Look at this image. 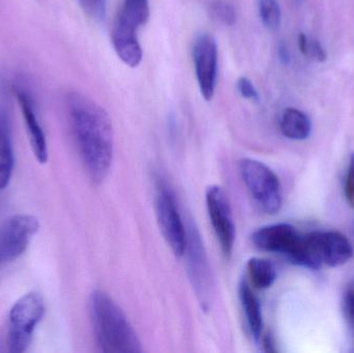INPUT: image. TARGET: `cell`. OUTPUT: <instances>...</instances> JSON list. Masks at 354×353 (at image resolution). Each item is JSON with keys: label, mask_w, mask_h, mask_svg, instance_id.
<instances>
[{"label": "cell", "mask_w": 354, "mask_h": 353, "mask_svg": "<svg viewBox=\"0 0 354 353\" xmlns=\"http://www.w3.org/2000/svg\"><path fill=\"white\" fill-rule=\"evenodd\" d=\"M82 10L95 20H102L105 17L106 0H76Z\"/></svg>", "instance_id": "obj_21"}, {"label": "cell", "mask_w": 354, "mask_h": 353, "mask_svg": "<svg viewBox=\"0 0 354 353\" xmlns=\"http://www.w3.org/2000/svg\"><path fill=\"white\" fill-rule=\"evenodd\" d=\"M259 15L266 28L276 30L281 24V8L277 0H259Z\"/></svg>", "instance_id": "obj_19"}, {"label": "cell", "mask_w": 354, "mask_h": 353, "mask_svg": "<svg viewBox=\"0 0 354 353\" xmlns=\"http://www.w3.org/2000/svg\"><path fill=\"white\" fill-rule=\"evenodd\" d=\"M45 313V303L37 292H28L16 300L8 312L6 342L8 352H27Z\"/></svg>", "instance_id": "obj_3"}, {"label": "cell", "mask_w": 354, "mask_h": 353, "mask_svg": "<svg viewBox=\"0 0 354 353\" xmlns=\"http://www.w3.org/2000/svg\"><path fill=\"white\" fill-rule=\"evenodd\" d=\"M89 316L97 347L108 353L142 352L136 332L118 305L106 292L95 290L89 298Z\"/></svg>", "instance_id": "obj_2"}, {"label": "cell", "mask_w": 354, "mask_h": 353, "mask_svg": "<svg viewBox=\"0 0 354 353\" xmlns=\"http://www.w3.org/2000/svg\"><path fill=\"white\" fill-rule=\"evenodd\" d=\"M278 53L279 57H280V60L283 64H287L290 61V55H289L288 49H287V47L284 44H281V45L279 46Z\"/></svg>", "instance_id": "obj_26"}, {"label": "cell", "mask_w": 354, "mask_h": 353, "mask_svg": "<svg viewBox=\"0 0 354 353\" xmlns=\"http://www.w3.org/2000/svg\"><path fill=\"white\" fill-rule=\"evenodd\" d=\"M301 234L291 224L280 223L256 230L252 236L253 244L266 252L279 253L290 258L301 242Z\"/></svg>", "instance_id": "obj_10"}, {"label": "cell", "mask_w": 354, "mask_h": 353, "mask_svg": "<svg viewBox=\"0 0 354 353\" xmlns=\"http://www.w3.org/2000/svg\"><path fill=\"white\" fill-rule=\"evenodd\" d=\"M247 269L252 285L257 289H268L274 284L277 278L274 265L266 259H250L248 261Z\"/></svg>", "instance_id": "obj_18"}, {"label": "cell", "mask_w": 354, "mask_h": 353, "mask_svg": "<svg viewBox=\"0 0 354 353\" xmlns=\"http://www.w3.org/2000/svg\"><path fill=\"white\" fill-rule=\"evenodd\" d=\"M14 168L15 153L10 122L6 112L0 111V191L8 188Z\"/></svg>", "instance_id": "obj_13"}, {"label": "cell", "mask_w": 354, "mask_h": 353, "mask_svg": "<svg viewBox=\"0 0 354 353\" xmlns=\"http://www.w3.org/2000/svg\"><path fill=\"white\" fill-rule=\"evenodd\" d=\"M308 43H309V39H308L307 35L301 33L299 37V50L305 56L306 52H307Z\"/></svg>", "instance_id": "obj_27"}, {"label": "cell", "mask_w": 354, "mask_h": 353, "mask_svg": "<svg viewBox=\"0 0 354 353\" xmlns=\"http://www.w3.org/2000/svg\"><path fill=\"white\" fill-rule=\"evenodd\" d=\"M239 300L245 313V323L249 327L250 333L254 339H260L263 329V319H262L261 306L257 296L251 289V286L245 281L239 285Z\"/></svg>", "instance_id": "obj_15"}, {"label": "cell", "mask_w": 354, "mask_h": 353, "mask_svg": "<svg viewBox=\"0 0 354 353\" xmlns=\"http://www.w3.org/2000/svg\"><path fill=\"white\" fill-rule=\"evenodd\" d=\"M343 308L347 323L354 337V286H349L343 298Z\"/></svg>", "instance_id": "obj_23"}, {"label": "cell", "mask_w": 354, "mask_h": 353, "mask_svg": "<svg viewBox=\"0 0 354 353\" xmlns=\"http://www.w3.org/2000/svg\"><path fill=\"white\" fill-rule=\"evenodd\" d=\"M149 0H124L113 27L127 32L137 33L149 18Z\"/></svg>", "instance_id": "obj_14"}, {"label": "cell", "mask_w": 354, "mask_h": 353, "mask_svg": "<svg viewBox=\"0 0 354 353\" xmlns=\"http://www.w3.org/2000/svg\"><path fill=\"white\" fill-rule=\"evenodd\" d=\"M281 132L292 140H305L311 134V120L307 114L295 108H287L280 122Z\"/></svg>", "instance_id": "obj_17"}, {"label": "cell", "mask_w": 354, "mask_h": 353, "mask_svg": "<svg viewBox=\"0 0 354 353\" xmlns=\"http://www.w3.org/2000/svg\"><path fill=\"white\" fill-rule=\"evenodd\" d=\"M39 229L37 218L26 213L10 216L0 224V267L22 256Z\"/></svg>", "instance_id": "obj_5"}, {"label": "cell", "mask_w": 354, "mask_h": 353, "mask_svg": "<svg viewBox=\"0 0 354 353\" xmlns=\"http://www.w3.org/2000/svg\"><path fill=\"white\" fill-rule=\"evenodd\" d=\"M236 86L239 95L245 99H251V101L259 99V93H258L257 89L247 77H241L237 81Z\"/></svg>", "instance_id": "obj_24"}, {"label": "cell", "mask_w": 354, "mask_h": 353, "mask_svg": "<svg viewBox=\"0 0 354 353\" xmlns=\"http://www.w3.org/2000/svg\"><path fill=\"white\" fill-rule=\"evenodd\" d=\"M17 99L20 106L21 113L26 128L27 136L33 155L39 164H46L48 161V144L43 126L35 111V102L26 89L21 86L15 87Z\"/></svg>", "instance_id": "obj_11"}, {"label": "cell", "mask_w": 354, "mask_h": 353, "mask_svg": "<svg viewBox=\"0 0 354 353\" xmlns=\"http://www.w3.org/2000/svg\"><path fill=\"white\" fill-rule=\"evenodd\" d=\"M306 236L322 265L341 267L353 257V244L341 232L315 231Z\"/></svg>", "instance_id": "obj_9"}, {"label": "cell", "mask_w": 354, "mask_h": 353, "mask_svg": "<svg viewBox=\"0 0 354 353\" xmlns=\"http://www.w3.org/2000/svg\"><path fill=\"white\" fill-rule=\"evenodd\" d=\"M206 207L214 233L225 257L231 256L235 242L232 211L226 193L221 187L212 186L206 192Z\"/></svg>", "instance_id": "obj_7"}, {"label": "cell", "mask_w": 354, "mask_h": 353, "mask_svg": "<svg viewBox=\"0 0 354 353\" xmlns=\"http://www.w3.org/2000/svg\"><path fill=\"white\" fill-rule=\"evenodd\" d=\"M189 251V273L192 276L193 285L199 296L201 303L206 305L208 296H209V271H208L207 263L205 260L203 248L197 233L192 231L191 236L187 238V249Z\"/></svg>", "instance_id": "obj_12"}, {"label": "cell", "mask_w": 354, "mask_h": 353, "mask_svg": "<svg viewBox=\"0 0 354 353\" xmlns=\"http://www.w3.org/2000/svg\"><path fill=\"white\" fill-rule=\"evenodd\" d=\"M111 39L114 50L122 62L131 68H136L140 64L143 54L137 33L112 28Z\"/></svg>", "instance_id": "obj_16"}, {"label": "cell", "mask_w": 354, "mask_h": 353, "mask_svg": "<svg viewBox=\"0 0 354 353\" xmlns=\"http://www.w3.org/2000/svg\"><path fill=\"white\" fill-rule=\"evenodd\" d=\"M344 195L346 202L354 207V153L349 160L348 168H347L346 178L344 182Z\"/></svg>", "instance_id": "obj_22"}, {"label": "cell", "mask_w": 354, "mask_h": 353, "mask_svg": "<svg viewBox=\"0 0 354 353\" xmlns=\"http://www.w3.org/2000/svg\"><path fill=\"white\" fill-rule=\"evenodd\" d=\"M263 346L266 348V352H274L276 350H274V343L272 341V336L266 335L263 339Z\"/></svg>", "instance_id": "obj_28"}, {"label": "cell", "mask_w": 354, "mask_h": 353, "mask_svg": "<svg viewBox=\"0 0 354 353\" xmlns=\"http://www.w3.org/2000/svg\"><path fill=\"white\" fill-rule=\"evenodd\" d=\"M243 182L258 207L268 215L278 213L282 207L280 180L274 172L261 162L243 159L241 162Z\"/></svg>", "instance_id": "obj_4"}, {"label": "cell", "mask_w": 354, "mask_h": 353, "mask_svg": "<svg viewBox=\"0 0 354 353\" xmlns=\"http://www.w3.org/2000/svg\"><path fill=\"white\" fill-rule=\"evenodd\" d=\"M193 58L200 93L205 101H210L216 89L218 73V47L212 35L203 33L196 39Z\"/></svg>", "instance_id": "obj_8"}, {"label": "cell", "mask_w": 354, "mask_h": 353, "mask_svg": "<svg viewBox=\"0 0 354 353\" xmlns=\"http://www.w3.org/2000/svg\"><path fill=\"white\" fill-rule=\"evenodd\" d=\"M157 217L162 233L176 256H183L187 249V236L179 215L176 197L165 182H159L157 193Z\"/></svg>", "instance_id": "obj_6"}, {"label": "cell", "mask_w": 354, "mask_h": 353, "mask_svg": "<svg viewBox=\"0 0 354 353\" xmlns=\"http://www.w3.org/2000/svg\"><path fill=\"white\" fill-rule=\"evenodd\" d=\"M306 56L313 58V59L317 60L319 62L326 61V58H328L326 50L324 49L322 44L316 41V39H314V41L313 39H309Z\"/></svg>", "instance_id": "obj_25"}, {"label": "cell", "mask_w": 354, "mask_h": 353, "mask_svg": "<svg viewBox=\"0 0 354 353\" xmlns=\"http://www.w3.org/2000/svg\"><path fill=\"white\" fill-rule=\"evenodd\" d=\"M71 132L89 178L101 182L113 160V128L109 114L99 104L79 93L66 95Z\"/></svg>", "instance_id": "obj_1"}, {"label": "cell", "mask_w": 354, "mask_h": 353, "mask_svg": "<svg viewBox=\"0 0 354 353\" xmlns=\"http://www.w3.org/2000/svg\"><path fill=\"white\" fill-rule=\"evenodd\" d=\"M209 12L214 20L226 26H233L236 22L234 8L228 2L222 1V0L212 1L210 3Z\"/></svg>", "instance_id": "obj_20"}]
</instances>
